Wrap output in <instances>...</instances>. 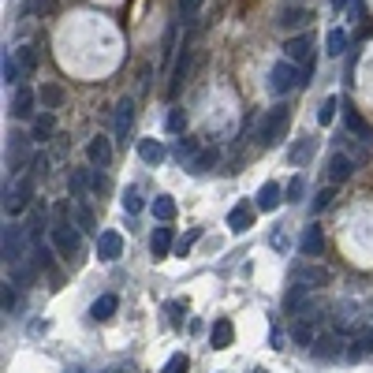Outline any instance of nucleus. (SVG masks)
I'll use <instances>...</instances> for the list:
<instances>
[{"mask_svg":"<svg viewBox=\"0 0 373 373\" xmlns=\"http://www.w3.org/2000/svg\"><path fill=\"white\" fill-rule=\"evenodd\" d=\"M49 235H52V247H57V250L63 254V258H75L79 247H83V235H79V224L71 221V216H60V221L49 228Z\"/></svg>","mask_w":373,"mask_h":373,"instance_id":"obj_1","label":"nucleus"},{"mask_svg":"<svg viewBox=\"0 0 373 373\" xmlns=\"http://www.w3.org/2000/svg\"><path fill=\"white\" fill-rule=\"evenodd\" d=\"M299 83H303V75H299V63L280 60V63H272V68H269V94L284 97V94H291Z\"/></svg>","mask_w":373,"mask_h":373,"instance_id":"obj_2","label":"nucleus"},{"mask_svg":"<svg viewBox=\"0 0 373 373\" xmlns=\"http://www.w3.org/2000/svg\"><path fill=\"white\" fill-rule=\"evenodd\" d=\"M288 123H291V108H288V105L269 108V112H265V123H261V145H272V142L284 139Z\"/></svg>","mask_w":373,"mask_h":373,"instance_id":"obj_3","label":"nucleus"},{"mask_svg":"<svg viewBox=\"0 0 373 373\" xmlns=\"http://www.w3.org/2000/svg\"><path fill=\"white\" fill-rule=\"evenodd\" d=\"M284 52H288L291 63H303V68H306V79L314 75V45H310V34H299V38H291V41L284 45Z\"/></svg>","mask_w":373,"mask_h":373,"instance_id":"obj_4","label":"nucleus"},{"mask_svg":"<svg viewBox=\"0 0 373 373\" xmlns=\"http://www.w3.org/2000/svg\"><path fill=\"white\" fill-rule=\"evenodd\" d=\"M26 228H19V224H8L4 228V261L8 265H19L23 261V247H26Z\"/></svg>","mask_w":373,"mask_h":373,"instance_id":"obj_5","label":"nucleus"},{"mask_svg":"<svg viewBox=\"0 0 373 373\" xmlns=\"http://www.w3.org/2000/svg\"><path fill=\"white\" fill-rule=\"evenodd\" d=\"M26 205H30V176H23L15 187H4V209H8V216H19Z\"/></svg>","mask_w":373,"mask_h":373,"instance_id":"obj_6","label":"nucleus"},{"mask_svg":"<svg viewBox=\"0 0 373 373\" xmlns=\"http://www.w3.org/2000/svg\"><path fill=\"white\" fill-rule=\"evenodd\" d=\"M351 172H354V161L347 157V153H332V157H329V165H325V176H329V183H332V187L347 183V179H351Z\"/></svg>","mask_w":373,"mask_h":373,"instance_id":"obj_7","label":"nucleus"},{"mask_svg":"<svg viewBox=\"0 0 373 373\" xmlns=\"http://www.w3.org/2000/svg\"><path fill=\"white\" fill-rule=\"evenodd\" d=\"M123 254V235L120 232H101L97 235V258L101 261H116Z\"/></svg>","mask_w":373,"mask_h":373,"instance_id":"obj_8","label":"nucleus"},{"mask_svg":"<svg viewBox=\"0 0 373 373\" xmlns=\"http://www.w3.org/2000/svg\"><path fill=\"white\" fill-rule=\"evenodd\" d=\"M86 157H90V165H97V168H105L108 161H112V139H105V134H94L86 145Z\"/></svg>","mask_w":373,"mask_h":373,"instance_id":"obj_9","label":"nucleus"},{"mask_svg":"<svg viewBox=\"0 0 373 373\" xmlns=\"http://www.w3.org/2000/svg\"><path fill=\"white\" fill-rule=\"evenodd\" d=\"M176 247V232L168 228V224H157L150 235V250H153V258H165V254Z\"/></svg>","mask_w":373,"mask_h":373,"instance_id":"obj_10","label":"nucleus"},{"mask_svg":"<svg viewBox=\"0 0 373 373\" xmlns=\"http://www.w3.org/2000/svg\"><path fill=\"white\" fill-rule=\"evenodd\" d=\"M34 105H38L34 90H30V86H19V90H15V101H12V116H15V120H30V116H34Z\"/></svg>","mask_w":373,"mask_h":373,"instance_id":"obj_11","label":"nucleus"},{"mask_svg":"<svg viewBox=\"0 0 373 373\" xmlns=\"http://www.w3.org/2000/svg\"><path fill=\"white\" fill-rule=\"evenodd\" d=\"M131 123H134V97H120V105H116V139H127Z\"/></svg>","mask_w":373,"mask_h":373,"instance_id":"obj_12","label":"nucleus"},{"mask_svg":"<svg viewBox=\"0 0 373 373\" xmlns=\"http://www.w3.org/2000/svg\"><path fill=\"white\" fill-rule=\"evenodd\" d=\"M254 216H258V205H247V202H239L228 213V228L232 232H247L250 224H254Z\"/></svg>","mask_w":373,"mask_h":373,"instance_id":"obj_13","label":"nucleus"},{"mask_svg":"<svg viewBox=\"0 0 373 373\" xmlns=\"http://www.w3.org/2000/svg\"><path fill=\"white\" fill-rule=\"evenodd\" d=\"M299 284H306V288H329L332 284V272L321 269V265H303V269H299Z\"/></svg>","mask_w":373,"mask_h":373,"instance_id":"obj_14","label":"nucleus"},{"mask_svg":"<svg viewBox=\"0 0 373 373\" xmlns=\"http://www.w3.org/2000/svg\"><path fill=\"white\" fill-rule=\"evenodd\" d=\"M280 198H284V190H280V183H261V190H258V198H254V202H258V209L261 213H272V209L280 205Z\"/></svg>","mask_w":373,"mask_h":373,"instance_id":"obj_15","label":"nucleus"},{"mask_svg":"<svg viewBox=\"0 0 373 373\" xmlns=\"http://www.w3.org/2000/svg\"><path fill=\"white\" fill-rule=\"evenodd\" d=\"M299 247H303L306 258H317V254H325V235L317 224H310V228L303 232V239H299Z\"/></svg>","mask_w":373,"mask_h":373,"instance_id":"obj_16","label":"nucleus"},{"mask_svg":"<svg viewBox=\"0 0 373 373\" xmlns=\"http://www.w3.org/2000/svg\"><path fill=\"white\" fill-rule=\"evenodd\" d=\"M52 131H57V116H52V108H49V112H38V116H34V127H30V139H34V142H49Z\"/></svg>","mask_w":373,"mask_h":373,"instance_id":"obj_17","label":"nucleus"},{"mask_svg":"<svg viewBox=\"0 0 373 373\" xmlns=\"http://www.w3.org/2000/svg\"><path fill=\"white\" fill-rule=\"evenodd\" d=\"M23 75H26V71H23L19 57H15V52H4V63H0V79H4L8 86H23V83H19Z\"/></svg>","mask_w":373,"mask_h":373,"instance_id":"obj_18","label":"nucleus"},{"mask_svg":"<svg viewBox=\"0 0 373 373\" xmlns=\"http://www.w3.org/2000/svg\"><path fill=\"white\" fill-rule=\"evenodd\" d=\"M314 150H317V139H314V134H303V139L291 145V153H288L291 165H306V161L314 157Z\"/></svg>","mask_w":373,"mask_h":373,"instance_id":"obj_19","label":"nucleus"},{"mask_svg":"<svg viewBox=\"0 0 373 373\" xmlns=\"http://www.w3.org/2000/svg\"><path fill=\"white\" fill-rule=\"evenodd\" d=\"M232 340H235L232 321H228V317H216V321H213V332H209V343H213V347H228Z\"/></svg>","mask_w":373,"mask_h":373,"instance_id":"obj_20","label":"nucleus"},{"mask_svg":"<svg viewBox=\"0 0 373 373\" xmlns=\"http://www.w3.org/2000/svg\"><path fill=\"white\" fill-rule=\"evenodd\" d=\"M314 15L303 12V8H284L280 12V26H288V30H303V26H310Z\"/></svg>","mask_w":373,"mask_h":373,"instance_id":"obj_21","label":"nucleus"},{"mask_svg":"<svg viewBox=\"0 0 373 373\" xmlns=\"http://www.w3.org/2000/svg\"><path fill=\"white\" fill-rule=\"evenodd\" d=\"M68 190H71L75 198H83L86 190H94V172H86V168H75V172L68 176Z\"/></svg>","mask_w":373,"mask_h":373,"instance_id":"obj_22","label":"nucleus"},{"mask_svg":"<svg viewBox=\"0 0 373 373\" xmlns=\"http://www.w3.org/2000/svg\"><path fill=\"white\" fill-rule=\"evenodd\" d=\"M139 157L145 161V165H161V161H165V145H161L157 139H142L139 142Z\"/></svg>","mask_w":373,"mask_h":373,"instance_id":"obj_23","label":"nucleus"},{"mask_svg":"<svg viewBox=\"0 0 373 373\" xmlns=\"http://www.w3.org/2000/svg\"><path fill=\"white\" fill-rule=\"evenodd\" d=\"M116 306H120V299H116V295H101L94 306H90V317H94V321H108V317L116 314Z\"/></svg>","mask_w":373,"mask_h":373,"instance_id":"obj_24","label":"nucleus"},{"mask_svg":"<svg viewBox=\"0 0 373 373\" xmlns=\"http://www.w3.org/2000/svg\"><path fill=\"white\" fill-rule=\"evenodd\" d=\"M306 299H310V288H306V284H295V288L288 291V299H284V310H288V314H299Z\"/></svg>","mask_w":373,"mask_h":373,"instance_id":"obj_25","label":"nucleus"},{"mask_svg":"<svg viewBox=\"0 0 373 373\" xmlns=\"http://www.w3.org/2000/svg\"><path fill=\"white\" fill-rule=\"evenodd\" d=\"M325 49H329L332 60L343 57V52H347V30H340V26H336V30H329V38H325Z\"/></svg>","mask_w":373,"mask_h":373,"instance_id":"obj_26","label":"nucleus"},{"mask_svg":"<svg viewBox=\"0 0 373 373\" xmlns=\"http://www.w3.org/2000/svg\"><path fill=\"white\" fill-rule=\"evenodd\" d=\"M343 120H347V127H351V134H359L362 142H366V139L373 142V131H370V123L362 120V116L354 112V108H347V112H343Z\"/></svg>","mask_w":373,"mask_h":373,"instance_id":"obj_27","label":"nucleus"},{"mask_svg":"<svg viewBox=\"0 0 373 373\" xmlns=\"http://www.w3.org/2000/svg\"><path fill=\"white\" fill-rule=\"evenodd\" d=\"M153 216H157L161 224H172V216H176V202H172L168 194H157V202H153Z\"/></svg>","mask_w":373,"mask_h":373,"instance_id":"obj_28","label":"nucleus"},{"mask_svg":"<svg viewBox=\"0 0 373 373\" xmlns=\"http://www.w3.org/2000/svg\"><path fill=\"white\" fill-rule=\"evenodd\" d=\"M340 336H321V340H314V351L321 354V359H336V354H340Z\"/></svg>","mask_w":373,"mask_h":373,"instance_id":"obj_29","label":"nucleus"},{"mask_svg":"<svg viewBox=\"0 0 373 373\" xmlns=\"http://www.w3.org/2000/svg\"><path fill=\"white\" fill-rule=\"evenodd\" d=\"M38 97H41L45 108H60V105H63V90H60L57 83H45V86L38 90Z\"/></svg>","mask_w":373,"mask_h":373,"instance_id":"obj_30","label":"nucleus"},{"mask_svg":"<svg viewBox=\"0 0 373 373\" xmlns=\"http://www.w3.org/2000/svg\"><path fill=\"white\" fill-rule=\"evenodd\" d=\"M15 57H19L26 75H34V71H38V49H34V45H19V49H15Z\"/></svg>","mask_w":373,"mask_h":373,"instance_id":"obj_31","label":"nucleus"},{"mask_svg":"<svg viewBox=\"0 0 373 373\" xmlns=\"http://www.w3.org/2000/svg\"><path fill=\"white\" fill-rule=\"evenodd\" d=\"M370 351H373V332H370V336H359V340L351 343V347H347V359H351V362H362Z\"/></svg>","mask_w":373,"mask_h":373,"instance_id":"obj_32","label":"nucleus"},{"mask_svg":"<svg viewBox=\"0 0 373 373\" xmlns=\"http://www.w3.org/2000/svg\"><path fill=\"white\" fill-rule=\"evenodd\" d=\"M291 336H295L299 343H314V325L303 317V321H295V329H291Z\"/></svg>","mask_w":373,"mask_h":373,"instance_id":"obj_33","label":"nucleus"},{"mask_svg":"<svg viewBox=\"0 0 373 373\" xmlns=\"http://www.w3.org/2000/svg\"><path fill=\"white\" fill-rule=\"evenodd\" d=\"M213 165H216V150H205V153H198V157H194V165H190V168L202 176V172H209Z\"/></svg>","mask_w":373,"mask_h":373,"instance_id":"obj_34","label":"nucleus"},{"mask_svg":"<svg viewBox=\"0 0 373 373\" xmlns=\"http://www.w3.org/2000/svg\"><path fill=\"white\" fill-rule=\"evenodd\" d=\"M284 194H288V202H303V194H306V179H303V176H295V179L288 183Z\"/></svg>","mask_w":373,"mask_h":373,"instance_id":"obj_35","label":"nucleus"},{"mask_svg":"<svg viewBox=\"0 0 373 373\" xmlns=\"http://www.w3.org/2000/svg\"><path fill=\"white\" fill-rule=\"evenodd\" d=\"M123 209H127L131 216L142 209V194H139V187H127V194H123Z\"/></svg>","mask_w":373,"mask_h":373,"instance_id":"obj_36","label":"nucleus"},{"mask_svg":"<svg viewBox=\"0 0 373 373\" xmlns=\"http://www.w3.org/2000/svg\"><path fill=\"white\" fill-rule=\"evenodd\" d=\"M183 127H187V112H183V108H172V112H168V131L179 134Z\"/></svg>","mask_w":373,"mask_h":373,"instance_id":"obj_37","label":"nucleus"},{"mask_svg":"<svg viewBox=\"0 0 373 373\" xmlns=\"http://www.w3.org/2000/svg\"><path fill=\"white\" fill-rule=\"evenodd\" d=\"M15 303H19L15 288H12V284H4V288H0V306H4V314H8V310H15Z\"/></svg>","mask_w":373,"mask_h":373,"instance_id":"obj_38","label":"nucleus"},{"mask_svg":"<svg viewBox=\"0 0 373 373\" xmlns=\"http://www.w3.org/2000/svg\"><path fill=\"white\" fill-rule=\"evenodd\" d=\"M336 105H340L336 97H329V101L321 105V112H317V123H321V127H329V123H332V116H336Z\"/></svg>","mask_w":373,"mask_h":373,"instance_id":"obj_39","label":"nucleus"},{"mask_svg":"<svg viewBox=\"0 0 373 373\" xmlns=\"http://www.w3.org/2000/svg\"><path fill=\"white\" fill-rule=\"evenodd\" d=\"M329 202H332V183H329V187L321 190V194L314 198V202H310V209H314V213H321V209H329Z\"/></svg>","mask_w":373,"mask_h":373,"instance_id":"obj_40","label":"nucleus"},{"mask_svg":"<svg viewBox=\"0 0 373 373\" xmlns=\"http://www.w3.org/2000/svg\"><path fill=\"white\" fill-rule=\"evenodd\" d=\"M187 370V354L179 351V354H172V359L165 362V373H183Z\"/></svg>","mask_w":373,"mask_h":373,"instance_id":"obj_41","label":"nucleus"},{"mask_svg":"<svg viewBox=\"0 0 373 373\" xmlns=\"http://www.w3.org/2000/svg\"><path fill=\"white\" fill-rule=\"evenodd\" d=\"M198 153H202V150H198V139H183V142H179V157H198Z\"/></svg>","mask_w":373,"mask_h":373,"instance_id":"obj_42","label":"nucleus"},{"mask_svg":"<svg viewBox=\"0 0 373 373\" xmlns=\"http://www.w3.org/2000/svg\"><path fill=\"white\" fill-rule=\"evenodd\" d=\"M30 12L34 15H52V12H57V0H34Z\"/></svg>","mask_w":373,"mask_h":373,"instance_id":"obj_43","label":"nucleus"},{"mask_svg":"<svg viewBox=\"0 0 373 373\" xmlns=\"http://www.w3.org/2000/svg\"><path fill=\"white\" fill-rule=\"evenodd\" d=\"M26 232H30V239H38V235L45 232V213H41V209L30 216V228H26Z\"/></svg>","mask_w":373,"mask_h":373,"instance_id":"obj_44","label":"nucleus"},{"mask_svg":"<svg viewBox=\"0 0 373 373\" xmlns=\"http://www.w3.org/2000/svg\"><path fill=\"white\" fill-rule=\"evenodd\" d=\"M194 243H198V232H190V235H183V239L176 243V254H183V258H187V254H190V247H194Z\"/></svg>","mask_w":373,"mask_h":373,"instance_id":"obj_45","label":"nucleus"},{"mask_svg":"<svg viewBox=\"0 0 373 373\" xmlns=\"http://www.w3.org/2000/svg\"><path fill=\"white\" fill-rule=\"evenodd\" d=\"M176 4H179V15H194L202 8V0H176Z\"/></svg>","mask_w":373,"mask_h":373,"instance_id":"obj_46","label":"nucleus"},{"mask_svg":"<svg viewBox=\"0 0 373 373\" xmlns=\"http://www.w3.org/2000/svg\"><path fill=\"white\" fill-rule=\"evenodd\" d=\"M79 224H83V228H94V213H90V205L79 209Z\"/></svg>","mask_w":373,"mask_h":373,"instance_id":"obj_47","label":"nucleus"},{"mask_svg":"<svg viewBox=\"0 0 373 373\" xmlns=\"http://www.w3.org/2000/svg\"><path fill=\"white\" fill-rule=\"evenodd\" d=\"M94 190H97V194H105V190H108V179L97 176V172H94Z\"/></svg>","mask_w":373,"mask_h":373,"instance_id":"obj_48","label":"nucleus"},{"mask_svg":"<svg viewBox=\"0 0 373 373\" xmlns=\"http://www.w3.org/2000/svg\"><path fill=\"white\" fill-rule=\"evenodd\" d=\"M332 8H336V12H343V8H347V0H332Z\"/></svg>","mask_w":373,"mask_h":373,"instance_id":"obj_49","label":"nucleus"},{"mask_svg":"<svg viewBox=\"0 0 373 373\" xmlns=\"http://www.w3.org/2000/svg\"><path fill=\"white\" fill-rule=\"evenodd\" d=\"M105 373H127V370H105Z\"/></svg>","mask_w":373,"mask_h":373,"instance_id":"obj_50","label":"nucleus"},{"mask_svg":"<svg viewBox=\"0 0 373 373\" xmlns=\"http://www.w3.org/2000/svg\"><path fill=\"white\" fill-rule=\"evenodd\" d=\"M250 373H265V370H250Z\"/></svg>","mask_w":373,"mask_h":373,"instance_id":"obj_51","label":"nucleus"}]
</instances>
